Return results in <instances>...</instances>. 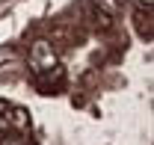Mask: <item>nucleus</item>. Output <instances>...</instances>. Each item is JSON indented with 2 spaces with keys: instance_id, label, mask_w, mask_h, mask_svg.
I'll return each mask as SVG.
<instances>
[{
  "instance_id": "obj_2",
  "label": "nucleus",
  "mask_w": 154,
  "mask_h": 145,
  "mask_svg": "<svg viewBox=\"0 0 154 145\" xmlns=\"http://www.w3.org/2000/svg\"><path fill=\"white\" fill-rule=\"evenodd\" d=\"M145 21H151V9H139V12H136V27H139V36L151 42V27H145Z\"/></svg>"
},
{
  "instance_id": "obj_3",
  "label": "nucleus",
  "mask_w": 154,
  "mask_h": 145,
  "mask_svg": "<svg viewBox=\"0 0 154 145\" xmlns=\"http://www.w3.org/2000/svg\"><path fill=\"white\" fill-rule=\"evenodd\" d=\"M6 130H9V116H6V113H0V139L6 136Z\"/></svg>"
},
{
  "instance_id": "obj_1",
  "label": "nucleus",
  "mask_w": 154,
  "mask_h": 145,
  "mask_svg": "<svg viewBox=\"0 0 154 145\" xmlns=\"http://www.w3.org/2000/svg\"><path fill=\"white\" fill-rule=\"evenodd\" d=\"M30 74H33V83L42 95H59L65 86L62 62L45 39L33 42V48H30Z\"/></svg>"
},
{
  "instance_id": "obj_4",
  "label": "nucleus",
  "mask_w": 154,
  "mask_h": 145,
  "mask_svg": "<svg viewBox=\"0 0 154 145\" xmlns=\"http://www.w3.org/2000/svg\"><path fill=\"white\" fill-rule=\"evenodd\" d=\"M0 145H24V139H15V136H12V139H6V136H3Z\"/></svg>"
}]
</instances>
